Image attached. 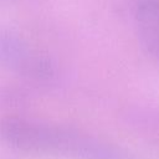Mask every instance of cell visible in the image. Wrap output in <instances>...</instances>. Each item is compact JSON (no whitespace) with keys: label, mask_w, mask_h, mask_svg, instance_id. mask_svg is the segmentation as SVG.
Returning a JSON list of instances; mask_svg holds the SVG:
<instances>
[{"label":"cell","mask_w":159,"mask_h":159,"mask_svg":"<svg viewBox=\"0 0 159 159\" xmlns=\"http://www.w3.org/2000/svg\"><path fill=\"white\" fill-rule=\"evenodd\" d=\"M0 137L22 150L55 152L89 159H106L111 155L101 144L80 133L22 118L4 119L0 123Z\"/></svg>","instance_id":"obj_1"},{"label":"cell","mask_w":159,"mask_h":159,"mask_svg":"<svg viewBox=\"0 0 159 159\" xmlns=\"http://www.w3.org/2000/svg\"><path fill=\"white\" fill-rule=\"evenodd\" d=\"M137 22L144 46L159 61V0L143 2L137 11Z\"/></svg>","instance_id":"obj_2"}]
</instances>
